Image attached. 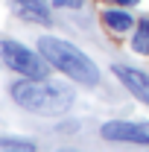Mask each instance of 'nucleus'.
Wrapping results in <instances>:
<instances>
[{
	"label": "nucleus",
	"instance_id": "f257e3e1",
	"mask_svg": "<svg viewBox=\"0 0 149 152\" xmlns=\"http://www.w3.org/2000/svg\"><path fill=\"white\" fill-rule=\"evenodd\" d=\"M9 96L15 99V105H20L29 114H41V117H61L73 108L76 94L67 85H56L44 79H26L20 76L18 82L9 85Z\"/></svg>",
	"mask_w": 149,
	"mask_h": 152
},
{
	"label": "nucleus",
	"instance_id": "f03ea898",
	"mask_svg": "<svg viewBox=\"0 0 149 152\" xmlns=\"http://www.w3.org/2000/svg\"><path fill=\"white\" fill-rule=\"evenodd\" d=\"M38 53L50 61V67H56L58 73L70 76L79 85H85V88H96L99 85V67L82 50H76L70 41L53 38V35H41L38 38Z\"/></svg>",
	"mask_w": 149,
	"mask_h": 152
},
{
	"label": "nucleus",
	"instance_id": "7ed1b4c3",
	"mask_svg": "<svg viewBox=\"0 0 149 152\" xmlns=\"http://www.w3.org/2000/svg\"><path fill=\"white\" fill-rule=\"evenodd\" d=\"M0 61L12 73L26 76V79H44V76L50 73V61L41 56V53L29 50L26 44L15 41V38H3L0 41Z\"/></svg>",
	"mask_w": 149,
	"mask_h": 152
},
{
	"label": "nucleus",
	"instance_id": "20e7f679",
	"mask_svg": "<svg viewBox=\"0 0 149 152\" xmlns=\"http://www.w3.org/2000/svg\"><path fill=\"white\" fill-rule=\"evenodd\" d=\"M99 134L105 140H114V143H140V146H149V123L111 120V123H102Z\"/></svg>",
	"mask_w": 149,
	"mask_h": 152
},
{
	"label": "nucleus",
	"instance_id": "39448f33",
	"mask_svg": "<svg viewBox=\"0 0 149 152\" xmlns=\"http://www.w3.org/2000/svg\"><path fill=\"white\" fill-rule=\"evenodd\" d=\"M111 73L129 88L137 99H143L149 105V76L140 73V70H131V67H123V64H111Z\"/></svg>",
	"mask_w": 149,
	"mask_h": 152
},
{
	"label": "nucleus",
	"instance_id": "423d86ee",
	"mask_svg": "<svg viewBox=\"0 0 149 152\" xmlns=\"http://www.w3.org/2000/svg\"><path fill=\"white\" fill-rule=\"evenodd\" d=\"M102 23L111 29V32H129L131 26H134V18L129 15V9L126 6H120V9H105L102 12Z\"/></svg>",
	"mask_w": 149,
	"mask_h": 152
},
{
	"label": "nucleus",
	"instance_id": "0eeeda50",
	"mask_svg": "<svg viewBox=\"0 0 149 152\" xmlns=\"http://www.w3.org/2000/svg\"><path fill=\"white\" fill-rule=\"evenodd\" d=\"M12 3L20 9L23 18H32V20H38V23H53V20H50V6H47L44 0H12Z\"/></svg>",
	"mask_w": 149,
	"mask_h": 152
},
{
	"label": "nucleus",
	"instance_id": "6e6552de",
	"mask_svg": "<svg viewBox=\"0 0 149 152\" xmlns=\"http://www.w3.org/2000/svg\"><path fill=\"white\" fill-rule=\"evenodd\" d=\"M131 50L137 56H149V18H140L131 35Z\"/></svg>",
	"mask_w": 149,
	"mask_h": 152
},
{
	"label": "nucleus",
	"instance_id": "1a4fd4ad",
	"mask_svg": "<svg viewBox=\"0 0 149 152\" xmlns=\"http://www.w3.org/2000/svg\"><path fill=\"white\" fill-rule=\"evenodd\" d=\"M0 149H18V152H32L35 143L32 140H20V137H0Z\"/></svg>",
	"mask_w": 149,
	"mask_h": 152
},
{
	"label": "nucleus",
	"instance_id": "9d476101",
	"mask_svg": "<svg viewBox=\"0 0 149 152\" xmlns=\"http://www.w3.org/2000/svg\"><path fill=\"white\" fill-rule=\"evenodd\" d=\"M53 6H58V9H82L85 0H53Z\"/></svg>",
	"mask_w": 149,
	"mask_h": 152
},
{
	"label": "nucleus",
	"instance_id": "9b49d317",
	"mask_svg": "<svg viewBox=\"0 0 149 152\" xmlns=\"http://www.w3.org/2000/svg\"><path fill=\"white\" fill-rule=\"evenodd\" d=\"M111 3H117V6H126V9H129V6H134V3H140V0H111Z\"/></svg>",
	"mask_w": 149,
	"mask_h": 152
}]
</instances>
